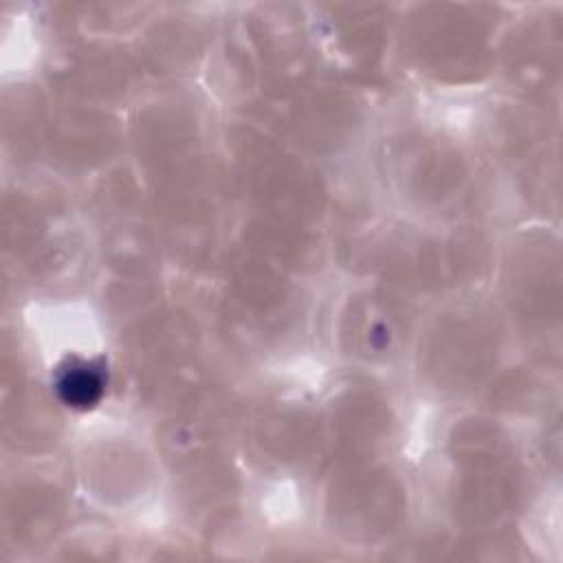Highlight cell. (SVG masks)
<instances>
[{
    "instance_id": "1",
    "label": "cell",
    "mask_w": 563,
    "mask_h": 563,
    "mask_svg": "<svg viewBox=\"0 0 563 563\" xmlns=\"http://www.w3.org/2000/svg\"><path fill=\"white\" fill-rule=\"evenodd\" d=\"M106 387V374L103 367L90 363V361H70L66 367L59 369L57 376V391L59 398L68 407L88 409L97 405Z\"/></svg>"
}]
</instances>
